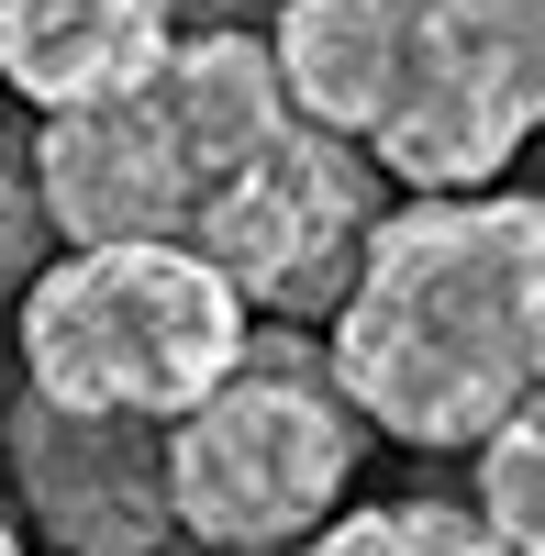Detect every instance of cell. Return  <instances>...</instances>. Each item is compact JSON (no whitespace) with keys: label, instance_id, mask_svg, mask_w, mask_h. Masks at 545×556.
Segmentation results:
<instances>
[{"label":"cell","instance_id":"5b68a950","mask_svg":"<svg viewBox=\"0 0 545 556\" xmlns=\"http://www.w3.org/2000/svg\"><path fill=\"white\" fill-rule=\"evenodd\" d=\"M368 412L334 390L324 345H245V367L212 401L167 424V501L178 545L212 556H279L334 523V501L368 456Z\"/></svg>","mask_w":545,"mask_h":556},{"label":"cell","instance_id":"9c48e42d","mask_svg":"<svg viewBox=\"0 0 545 556\" xmlns=\"http://www.w3.org/2000/svg\"><path fill=\"white\" fill-rule=\"evenodd\" d=\"M468 456H479V513L502 523V545L545 556V390L512 412V424H490Z\"/></svg>","mask_w":545,"mask_h":556},{"label":"cell","instance_id":"ba28073f","mask_svg":"<svg viewBox=\"0 0 545 556\" xmlns=\"http://www.w3.org/2000/svg\"><path fill=\"white\" fill-rule=\"evenodd\" d=\"M301 556H523L502 545V523L457 513V501H379V513H334L324 534H301Z\"/></svg>","mask_w":545,"mask_h":556},{"label":"cell","instance_id":"6da1fadb","mask_svg":"<svg viewBox=\"0 0 545 556\" xmlns=\"http://www.w3.org/2000/svg\"><path fill=\"white\" fill-rule=\"evenodd\" d=\"M334 390L390 445H479L545 390V201L534 190H413L379 212L356 290L324 323Z\"/></svg>","mask_w":545,"mask_h":556},{"label":"cell","instance_id":"3957f363","mask_svg":"<svg viewBox=\"0 0 545 556\" xmlns=\"http://www.w3.org/2000/svg\"><path fill=\"white\" fill-rule=\"evenodd\" d=\"M301 123L312 112L290 101V67H279V45L256 23L178 34L134 89L45 112L34 190H45L67 245H134L145 235V245H190L201 256L223 201H235Z\"/></svg>","mask_w":545,"mask_h":556},{"label":"cell","instance_id":"4fadbf2b","mask_svg":"<svg viewBox=\"0 0 545 556\" xmlns=\"http://www.w3.org/2000/svg\"><path fill=\"white\" fill-rule=\"evenodd\" d=\"M0 146H12V134H0Z\"/></svg>","mask_w":545,"mask_h":556},{"label":"cell","instance_id":"30bf717a","mask_svg":"<svg viewBox=\"0 0 545 556\" xmlns=\"http://www.w3.org/2000/svg\"><path fill=\"white\" fill-rule=\"evenodd\" d=\"M34 235H56V212L34 190V146H0V290L34 278Z\"/></svg>","mask_w":545,"mask_h":556},{"label":"cell","instance_id":"7a4b0ae2","mask_svg":"<svg viewBox=\"0 0 545 556\" xmlns=\"http://www.w3.org/2000/svg\"><path fill=\"white\" fill-rule=\"evenodd\" d=\"M290 101L401 190H490L545 134V0H279Z\"/></svg>","mask_w":545,"mask_h":556},{"label":"cell","instance_id":"277c9868","mask_svg":"<svg viewBox=\"0 0 545 556\" xmlns=\"http://www.w3.org/2000/svg\"><path fill=\"white\" fill-rule=\"evenodd\" d=\"M23 390L67 412L178 424L256 345V301L190 245H67L23 278Z\"/></svg>","mask_w":545,"mask_h":556},{"label":"cell","instance_id":"8fae6325","mask_svg":"<svg viewBox=\"0 0 545 556\" xmlns=\"http://www.w3.org/2000/svg\"><path fill=\"white\" fill-rule=\"evenodd\" d=\"M167 12H178V34H223V23H245L256 0H167Z\"/></svg>","mask_w":545,"mask_h":556},{"label":"cell","instance_id":"7c38bea8","mask_svg":"<svg viewBox=\"0 0 545 556\" xmlns=\"http://www.w3.org/2000/svg\"><path fill=\"white\" fill-rule=\"evenodd\" d=\"M0 556H34L23 545V513H12V479H0Z\"/></svg>","mask_w":545,"mask_h":556},{"label":"cell","instance_id":"52a82bcc","mask_svg":"<svg viewBox=\"0 0 545 556\" xmlns=\"http://www.w3.org/2000/svg\"><path fill=\"white\" fill-rule=\"evenodd\" d=\"M167 45H178L167 0H0V89L34 112L112 101Z\"/></svg>","mask_w":545,"mask_h":556},{"label":"cell","instance_id":"8992f818","mask_svg":"<svg viewBox=\"0 0 545 556\" xmlns=\"http://www.w3.org/2000/svg\"><path fill=\"white\" fill-rule=\"evenodd\" d=\"M0 479H12V513L56 556H167L178 545L167 424L67 412V401L23 390L12 412H0Z\"/></svg>","mask_w":545,"mask_h":556}]
</instances>
